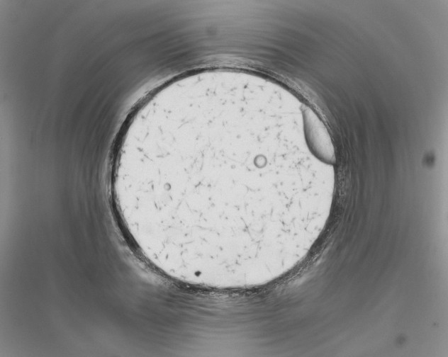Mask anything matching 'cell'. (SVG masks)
Masks as SVG:
<instances>
[{
    "label": "cell",
    "mask_w": 448,
    "mask_h": 357,
    "mask_svg": "<svg viewBox=\"0 0 448 357\" xmlns=\"http://www.w3.org/2000/svg\"><path fill=\"white\" fill-rule=\"evenodd\" d=\"M303 127L306 144L320 162L333 166L336 156L330 134L317 114L308 106H301Z\"/></svg>",
    "instance_id": "2"
},
{
    "label": "cell",
    "mask_w": 448,
    "mask_h": 357,
    "mask_svg": "<svg viewBox=\"0 0 448 357\" xmlns=\"http://www.w3.org/2000/svg\"><path fill=\"white\" fill-rule=\"evenodd\" d=\"M279 92L250 75L185 76L135 113L113 173L126 233L166 276L230 289L277 276L319 225L321 164L294 160Z\"/></svg>",
    "instance_id": "1"
}]
</instances>
